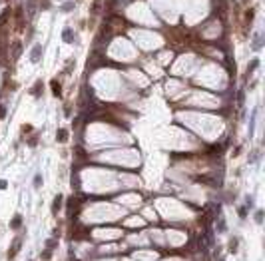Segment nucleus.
<instances>
[{
    "label": "nucleus",
    "mask_w": 265,
    "mask_h": 261,
    "mask_svg": "<svg viewBox=\"0 0 265 261\" xmlns=\"http://www.w3.org/2000/svg\"><path fill=\"white\" fill-rule=\"evenodd\" d=\"M40 52H42V46H34L32 56H30V60H32V62H38V60H40Z\"/></svg>",
    "instance_id": "nucleus-1"
},
{
    "label": "nucleus",
    "mask_w": 265,
    "mask_h": 261,
    "mask_svg": "<svg viewBox=\"0 0 265 261\" xmlns=\"http://www.w3.org/2000/svg\"><path fill=\"white\" fill-rule=\"evenodd\" d=\"M60 203H62V195H58V197L54 199V203H52V211H54V213H58V207H60Z\"/></svg>",
    "instance_id": "nucleus-2"
},
{
    "label": "nucleus",
    "mask_w": 265,
    "mask_h": 261,
    "mask_svg": "<svg viewBox=\"0 0 265 261\" xmlns=\"http://www.w3.org/2000/svg\"><path fill=\"white\" fill-rule=\"evenodd\" d=\"M18 249H20V239H16V241H14V249H12V251H8V257L12 259V257L16 255V251H18Z\"/></svg>",
    "instance_id": "nucleus-3"
},
{
    "label": "nucleus",
    "mask_w": 265,
    "mask_h": 261,
    "mask_svg": "<svg viewBox=\"0 0 265 261\" xmlns=\"http://www.w3.org/2000/svg\"><path fill=\"white\" fill-rule=\"evenodd\" d=\"M229 251H233V253L237 251V239H231V243H229Z\"/></svg>",
    "instance_id": "nucleus-4"
},
{
    "label": "nucleus",
    "mask_w": 265,
    "mask_h": 261,
    "mask_svg": "<svg viewBox=\"0 0 265 261\" xmlns=\"http://www.w3.org/2000/svg\"><path fill=\"white\" fill-rule=\"evenodd\" d=\"M40 183H42V176H36L34 177V187H40Z\"/></svg>",
    "instance_id": "nucleus-5"
},
{
    "label": "nucleus",
    "mask_w": 265,
    "mask_h": 261,
    "mask_svg": "<svg viewBox=\"0 0 265 261\" xmlns=\"http://www.w3.org/2000/svg\"><path fill=\"white\" fill-rule=\"evenodd\" d=\"M255 221H257V223L263 221V213H261V211H257V213H255Z\"/></svg>",
    "instance_id": "nucleus-6"
},
{
    "label": "nucleus",
    "mask_w": 265,
    "mask_h": 261,
    "mask_svg": "<svg viewBox=\"0 0 265 261\" xmlns=\"http://www.w3.org/2000/svg\"><path fill=\"white\" fill-rule=\"evenodd\" d=\"M66 130H60V136H58V140H60V142H64V140H66Z\"/></svg>",
    "instance_id": "nucleus-7"
},
{
    "label": "nucleus",
    "mask_w": 265,
    "mask_h": 261,
    "mask_svg": "<svg viewBox=\"0 0 265 261\" xmlns=\"http://www.w3.org/2000/svg\"><path fill=\"white\" fill-rule=\"evenodd\" d=\"M20 221H22L20 217H14V221H12V225H14V227H18V225H20Z\"/></svg>",
    "instance_id": "nucleus-8"
}]
</instances>
